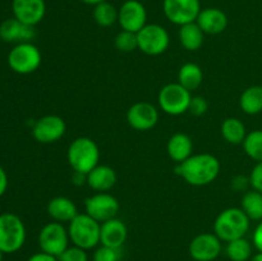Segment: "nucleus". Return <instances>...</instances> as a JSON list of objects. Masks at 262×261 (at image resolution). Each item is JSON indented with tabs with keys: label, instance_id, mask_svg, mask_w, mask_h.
Wrapping results in <instances>:
<instances>
[{
	"label": "nucleus",
	"instance_id": "f257e3e1",
	"mask_svg": "<svg viewBox=\"0 0 262 261\" xmlns=\"http://www.w3.org/2000/svg\"><path fill=\"white\" fill-rule=\"evenodd\" d=\"M176 173L191 186H207L219 176L220 161L211 154H194L176 166Z\"/></svg>",
	"mask_w": 262,
	"mask_h": 261
},
{
	"label": "nucleus",
	"instance_id": "f03ea898",
	"mask_svg": "<svg viewBox=\"0 0 262 261\" xmlns=\"http://www.w3.org/2000/svg\"><path fill=\"white\" fill-rule=\"evenodd\" d=\"M250 217L241 207H229L220 212L214 223V233L222 242L243 238L250 229Z\"/></svg>",
	"mask_w": 262,
	"mask_h": 261
},
{
	"label": "nucleus",
	"instance_id": "7ed1b4c3",
	"mask_svg": "<svg viewBox=\"0 0 262 261\" xmlns=\"http://www.w3.org/2000/svg\"><path fill=\"white\" fill-rule=\"evenodd\" d=\"M67 159L73 171L89 174L99 165L100 148L90 137H78L69 145Z\"/></svg>",
	"mask_w": 262,
	"mask_h": 261
},
{
	"label": "nucleus",
	"instance_id": "20e7f679",
	"mask_svg": "<svg viewBox=\"0 0 262 261\" xmlns=\"http://www.w3.org/2000/svg\"><path fill=\"white\" fill-rule=\"evenodd\" d=\"M69 238L74 246L91 250L100 245V234H101V224L92 219L86 212L78 214L68 227Z\"/></svg>",
	"mask_w": 262,
	"mask_h": 261
},
{
	"label": "nucleus",
	"instance_id": "39448f33",
	"mask_svg": "<svg viewBox=\"0 0 262 261\" xmlns=\"http://www.w3.org/2000/svg\"><path fill=\"white\" fill-rule=\"evenodd\" d=\"M26 242V227L22 219L13 212L0 215V251L14 253Z\"/></svg>",
	"mask_w": 262,
	"mask_h": 261
},
{
	"label": "nucleus",
	"instance_id": "423d86ee",
	"mask_svg": "<svg viewBox=\"0 0 262 261\" xmlns=\"http://www.w3.org/2000/svg\"><path fill=\"white\" fill-rule=\"evenodd\" d=\"M191 91L181 83H168L159 91L158 102L160 109L169 115H182L188 112L191 104Z\"/></svg>",
	"mask_w": 262,
	"mask_h": 261
},
{
	"label": "nucleus",
	"instance_id": "0eeeda50",
	"mask_svg": "<svg viewBox=\"0 0 262 261\" xmlns=\"http://www.w3.org/2000/svg\"><path fill=\"white\" fill-rule=\"evenodd\" d=\"M41 51L31 42L17 44L8 55L10 69L18 74H31L41 66Z\"/></svg>",
	"mask_w": 262,
	"mask_h": 261
},
{
	"label": "nucleus",
	"instance_id": "6e6552de",
	"mask_svg": "<svg viewBox=\"0 0 262 261\" xmlns=\"http://www.w3.org/2000/svg\"><path fill=\"white\" fill-rule=\"evenodd\" d=\"M138 49L146 55L156 56L165 53L170 44L169 33L163 26L151 23L137 32Z\"/></svg>",
	"mask_w": 262,
	"mask_h": 261
},
{
	"label": "nucleus",
	"instance_id": "1a4fd4ad",
	"mask_svg": "<svg viewBox=\"0 0 262 261\" xmlns=\"http://www.w3.org/2000/svg\"><path fill=\"white\" fill-rule=\"evenodd\" d=\"M69 233L61 223L53 222L43 225L38 234V246L41 251L58 257L69 247Z\"/></svg>",
	"mask_w": 262,
	"mask_h": 261
},
{
	"label": "nucleus",
	"instance_id": "9d476101",
	"mask_svg": "<svg viewBox=\"0 0 262 261\" xmlns=\"http://www.w3.org/2000/svg\"><path fill=\"white\" fill-rule=\"evenodd\" d=\"M120 205L117 197L107 192H97L91 197H87L84 201L86 214L99 222L100 224L117 217Z\"/></svg>",
	"mask_w": 262,
	"mask_h": 261
},
{
	"label": "nucleus",
	"instance_id": "9b49d317",
	"mask_svg": "<svg viewBox=\"0 0 262 261\" xmlns=\"http://www.w3.org/2000/svg\"><path fill=\"white\" fill-rule=\"evenodd\" d=\"M163 10L168 20L181 27L196 22L201 12V3L200 0H164Z\"/></svg>",
	"mask_w": 262,
	"mask_h": 261
},
{
	"label": "nucleus",
	"instance_id": "f8f14e48",
	"mask_svg": "<svg viewBox=\"0 0 262 261\" xmlns=\"http://www.w3.org/2000/svg\"><path fill=\"white\" fill-rule=\"evenodd\" d=\"M67 132L66 120L59 115H45L36 120L32 136L40 143H54L63 138Z\"/></svg>",
	"mask_w": 262,
	"mask_h": 261
},
{
	"label": "nucleus",
	"instance_id": "ddd939ff",
	"mask_svg": "<svg viewBox=\"0 0 262 261\" xmlns=\"http://www.w3.org/2000/svg\"><path fill=\"white\" fill-rule=\"evenodd\" d=\"M222 240L215 233H201L189 243V255L196 261H214L222 253Z\"/></svg>",
	"mask_w": 262,
	"mask_h": 261
},
{
	"label": "nucleus",
	"instance_id": "4468645a",
	"mask_svg": "<svg viewBox=\"0 0 262 261\" xmlns=\"http://www.w3.org/2000/svg\"><path fill=\"white\" fill-rule=\"evenodd\" d=\"M147 12L145 5L138 0H127L118 10V22L124 31L137 33L147 23Z\"/></svg>",
	"mask_w": 262,
	"mask_h": 261
},
{
	"label": "nucleus",
	"instance_id": "2eb2a0df",
	"mask_svg": "<svg viewBox=\"0 0 262 261\" xmlns=\"http://www.w3.org/2000/svg\"><path fill=\"white\" fill-rule=\"evenodd\" d=\"M127 122L136 130H150L158 124L159 112L150 102H136L128 109Z\"/></svg>",
	"mask_w": 262,
	"mask_h": 261
},
{
	"label": "nucleus",
	"instance_id": "dca6fc26",
	"mask_svg": "<svg viewBox=\"0 0 262 261\" xmlns=\"http://www.w3.org/2000/svg\"><path fill=\"white\" fill-rule=\"evenodd\" d=\"M12 9L19 22L35 27L45 17L46 4L45 0H13Z\"/></svg>",
	"mask_w": 262,
	"mask_h": 261
},
{
	"label": "nucleus",
	"instance_id": "f3484780",
	"mask_svg": "<svg viewBox=\"0 0 262 261\" xmlns=\"http://www.w3.org/2000/svg\"><path fill=\"white\" fill-rule=\"evenodd\" d=\"M35 36V27L19 22L17 18H10L0 25V38L5 42H30Z\"/></svg>",
	"mask_w": 262,
	"mask_h": 261
},
{
	"label": "nucleus",
	"instance_id": "a211bd4d",
	"mask_svg": "<svg viewBox=\"0 0 262 261\" xmlns=\"http://www.w3.org/2000/svg\"><path fill=\"white\" fill-rule=\"evenodd\" d=\"M196 23L204 33L207 35H219L228 27V17L219 8H206L201 9Z\"/></svg>",
	"mask_w": 262,
	"mask_h": 261
},
{
	"label": "nucleus",
	"instance_id": "6ab92c4d",
	"mask_svg": "<svg viewBox=\"0 0 262 261\" xmlns=\"http://www.w3.org/2000/svg\"><path fill=\"white\" fill-rule=\"evenodd\" d=\"M128 237L127 225L118 217L110 219L101 224L100 245L114 248H122Z\"/></svg>",
	"mask_w": 262,
	"mask_h": 261
},
{
	"label": "nucleus",
	"instance_id": "aec40b11",
	"mask_svg": "<svg viewBox=\"0 0 262 261\" xmlns=\"http://www.w3.org/2000/svg\"><path fill=\"white\" fill-rule=\"evenodd\" d=\"M117 173L109 165L99 164L87 174V186L96 192H107L117 183Z\"/></svg>",
	"mask_w": 262,
	"mask_h": 261
},
{
	"label": "nucleus",
	"instance_id": "412c9836",
	"mask_svg": "<svg viewBox=\"0 0 262 261\" xmlns=\"http://www.w3.org/2000/svg\"><path fill=\"white\" fill-rule=\"evenodd\" d=\"M46 210H48L49 216L53 217L54 222L58 223H71L79 214L77 205L66 196L51 199Z\"/></svg>",
	"mask_w": 262,
	"mask_h": 261
},
{
	"label": "nucleus",
	"instance_id": "4be33fe9",
	"mask_svg": "<svg viewBox=\"0 0 262 261\" xmlns=\"http://www.w3.org/2000/svg\"><path fill=\"white\" fill-rule=\"evenodd\" d=\"M169 158L176 163H182L192 156L193 151V142L192 138L186 133H174L168 141L166 145Z\"/></svg>",
	"mask_w": 262,
	"mask_h": 261
},
{
	"label": "nucleus",
	"instance_id": "5701e85b",
	"mask_svg": "<svg viewBox=\"0 0 262 261\" xmlns=\"http://www.w3.org/2000/svg\"><path fill=\"white\" fill-rule=\"evenodd\" d=\"M178 36L181 45L188 51H197L204 45L205 33L196 22L181 26Z\"/></svg>",
	"mask_w": 262,
	"mask_h": 261
},
{
	"label": "nucleus",
	"instance_id": "b1692460",
	"mask_svg": "<svg viewBox=\"0 0 262 261\" xmlns=\"http://www.w3.org/2000/svg\"><path fill=\"white\" fill-rule=\"evenodd\" d=\"M204 81V72L201 67L196 63H186L181 67L178 72V83L186 87L188 91L199 89Z\"/></svg>",
	"mask_w": 262,
	"mask_h": 261
},
{
	"label": "nucleus",
	"instance_id": "393cba45",
	"mask_svg": "<svg viewBox=\"0 0 262 261\" xmlns=\"http://www.w3.org/2000/svg\"><path fill=\"white\" fill-rule=\"evenodd\" d=\"M239 106L248 115L262 113V87L251 86L246 89L239 97Z\"/></svg>",
	"mask_w": 262,
	"mask_h": 261
},
{
	"label": "nucleus",
	"instance_id": "a878e982",
	"mask_svg": "<svg viewBox=\"0 0 262 261\" xmlns=\"http://www.w3.org/2000/svg\"><path fill=\"white\" fill-rule=\"evenodd\" d=\"M222 136L232 145H242L247 136L245 123L238 118H227L222 124Z\"/></svg>",
	"mask_w": 262,
	"mask_h": 261
},
{
	"label": "nucleus",
	"instance_id": "bb28decb",
	"mask_svg": "<svg viewBox=\"0 0 262 261\" xmlns=\"http://www.w3.org/2000/svg\"><path fill=\"white\" fill-rule=\"evenodd\" d=\"M241 209L246 212L250 220L261 222L262 220V193L255 189L246 191L243 194Z\"/></svg>",
	"mask_w": 262,
	"mask_h": 261
},
{
	"label": "nucleus",
	"instance_id": "cd10ccee",
	"mask_svg": "<svg viewBox=\"0 0 262 261\" xmlns=\"http://www.w3.org/2000/svg\"><path fill=\"white\" fill-rule=\"evenodd\" d=\"M225 253L230 261H247L252 257V246L245 237L238 238L227 243Z\"/></svg>",
	"mask_w": 262,
	"mask_h": 261
},
{
	"label": "nucleus",
	"instance_id": "c85d7f7f",
	"mask_svg": "<svg viewBox=\"0 0 262 261\" xmlns=\"http://www.w3.org/2000/svg\"><path fill=\"white\" fill-rule=\"evenodd\" d=\"M94 19L100 27H110L118 20V10L110 3L102 2L95 5Z\"/></svg>",
	"mask_w": 262,
	"mask_h": 261
},
{
	"label": "nucleus",
	"instance_id": "c756f323",
	"mask_svg": "<svg viewBox=\"0 0 262 261\" xmlns=\"http://www.w3.org/2000/svg\"><path fill=\"white\" fill-rule=\"evenodd\" d=\"M242 145L248 158L256 163L262 161V129H255L247 133Z\"/></svg>",
	"mask_w": 262,
	"mask_h": 261
},
{
	"label": "nucleus",
	"instance_id": "7c9ffc66",
	"mask_svg": "<svg viewBox=\"0 0 262 261\" xmlns=\"http://www.w3.org/2000/svg\"><path fill=\"white\" fill-rule=\"evenodd\" d=\"M114 44L115 48L122 53H132L136 49H138L137 33L122 30L115 36Z\"/></svg>",
	"mask_w": 262,
	"mask_h": 261
},
{
	"label": "nucleus",
	"instance_id": "2f4dec72",
	"mask_svg": "<svg viewBox=\"0 0 262 261\" xmlns=\"http://www.w3.org/2000/svg\"><path fill=\"white\" fill-rule=\"evenodd\" d=\"M122 258V248L109 247L100 245L92 256V261H120Z\"/></svg>",
	"mask_w": 262,
	"mask_h": 261
},
{
	"label": "nucleus",
	"instance_id": "473e14b6",
	"mask_svg": "<svg viewBox=\"0 0 262 261\" xmlns=\"http://www.w3.org/2000/svg\"><path fill=\"white\" fill-rule=\"evenodd\" d=\"M59 261H89V255L86 250L78 246H71L63 253L58 256Z\"/></svg>",
	"mask_w": 262,
	"mask_h": 261
},
{
	"label": "nucleus",
	"instance_id": "72a5a7b5",
	"mask_svg": "<svg viewBox=\"0 0 262 261\" xmlns=\"http://www.w3.org/2000/svg\"><path fill=\"white\" fill-rule=\"evenodd\" d=\"M209 109V104H207L206 99L202 96H192L191 104H189L188 112L194 117H201Z\"/></svg>",
	"mask_w": 262,
	"mask_h": 261
},
{
	"label": "nucleus",
	"instance_id": "f704fd0d",
	"mask_svg": "<svg viewBox=\"0 0 262 261\" xmlns=\"http://www.w3.org/2000/svg\"><path fill=\"white\" fill-rule=\"evenodd\" d=\"M250 183L252 189L262 193V161L256 163L250 174Z\"/></svg>",
	"mask_w": 262,
	"mask_h": 261
},
{
	"label": "nucleus",
	"instance_id": "c9c22d12",
	"mask_svg": "<svg viewBox=\"0 0 262 261\" xmlns=\"http://www.w3.org/2000/svg\"><path fill=\"white\" fill-rule=\"evenodd\" d=\"M248 186H251L250 177L237 176L233 178L232 188H234L235 191H245V189H247Z\"/></svg>",
	"mask_w": 262,
	"mask_h": 261
},
{
	"label": "nucleus",
	"instance_id": "e433bc0d",
	"mask_svg": "<svg viewBox=\"0 0 262 261\" xmlns=\"http://www.w3.org/2000/svg\"><path fill=\"white\" fill-rule=\"evenodd\" d=\"M27 261H59L58 257L54 255H50V253H46L43 251L37 253H33L32 256L28 257Z\"/></svg>",
	"mask_w": 262,
	"mask_h": 261
},
{
	"label": "nucleus",
	"instance_id": "4c0bfd02",
	"mask_svg": "<svg viewBox=\"0 0 262 261\" xmlns=\"http://www.w3.org/2000/svg\"><path fill=\"white\" fill-rule=\"evenodd\" d=\"M252 241H253V245H255V247L257 248V251L262 252V220L258 223V225L256 227L255 232H253Z\"/></svg>",
	"mask_w": 262,
	"mask_h": 261
},
{
	"label": "nucleus",
	"instance_id": "58836bf2",
	"mask_svg": "<svg viewBox=\"0 0 262 261\" xmlns=\"http://www.w3.org/2000/svg\"><path fill=\"white\" fill-rule=\"evenodd\" d=\"M7 188H8L7 171L3 169V166H0V197L7 192Z\"/></svg>",
	"mask_w": 262,
	"mask_h": 261
},
{
	"label": "nucleus",
	"instance_id": "ea45409f",
	"mask_svg": "<svg viewBox=\"0 0 262 261\" xmlns=\"http://www.w3.org/2000/svg\"><path fill=\"white\" fill-rule=\"evenodd\" d=\"M72 181H73L74 186H84V184H87V174L73 171Z\"/></svg>",
	"mask_w": 262,
	"mask_h": 261
},
{
	"label": "nucleus",
	"instance_id": "a19ab883",
	"mask_svg": "<svg viewBox=\"0 0 262 261\" xmlns=\"http://www.w3.org/2000/svg\"><path fill=\"white\" fill-rule=\"evenodd\" d=\"M82 3H84V4H89V5H97V4H100V3H102V2H106V0H81Z\"/></svg>",
	"mask_w": 262,
	"mask_h": 261
},
{
	"label": "nucleus",
	"instance_id": "79ce46f5",
	"mask_svg": "<svg viewBox=\"0 0 262 261\" xmlns=\"http://www.w3.org/2000/svg\"><path fill=\"white\" fill-rule=\"evenodd\" d=\"M250 261H262V252L258 251L256 255H252V257L250 258Z\"/></svg>",
	"mask_w": 262,
	"mask_h": 261
},
{
	"label": "nucleus",
	"instance_id": "37998d69",
	"mask_svg": "<svg viewBox=\"0 0 262 261\" xmlns=\"http://www.w3.org/2000/svg\"><path fill=\"white\" fill-rule=\"evenodd\" d=\"M3 257H4V252H2V251H0V261H3Z\"/></svg>",
	"mask_w": 262,
	"mask_h": 261
},
{
	"label": "nucleus",
	"instance_id": "c03bdc74",
	"mask_svg": "<svg viewBox=\"0 0 262 261\" xmlns=\"http://www.w3.org/2000/svg\"><path fill=\"white\" fill-rule=\"evenodd\" d=\"M260 86H261V87H262V83H261V84H260Z\"/></svg>",
	"mask_w": 262,
	"mask_h": 261
}]
</instances>
